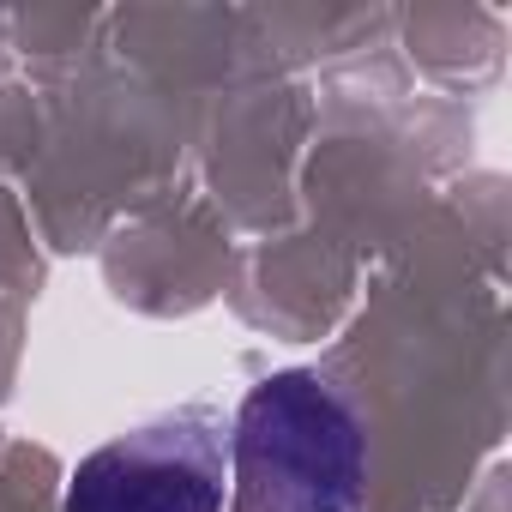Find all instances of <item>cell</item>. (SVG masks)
I'll list each match as a JSON object with an SVG mask.
<instances>
[{
	"mask_svg": "<svg viewBox=\"0 0 512 512\" xmlns=\"http://www.w3.org/2000/svg\"><path fill=\"white\" fill-rule=\"evenodd\" d=\"M235 512H350L362 494V422L320 374L253 386L229 440Z\"/></svg>",
	"mask_w": 512,
	"mask_h": 512,
	"instance_id": "obj_1",
	"label": "cell"
},
{
	"mask_svg": "<svg viewBox=\"0 0 512 512\" xmlns=\"http://www.w3.org/2000/svg\"><path fill=\"white\" fill-rule=\"evenodd\" d=\"M229 440L217 410H175L91 452L67 482V512H223Z\"/></svg>",
	"mask_w": 512,
	"mask_h": 512,
	"instance_id": "obj_2",
	"label": "cell"
}]
</instances>
